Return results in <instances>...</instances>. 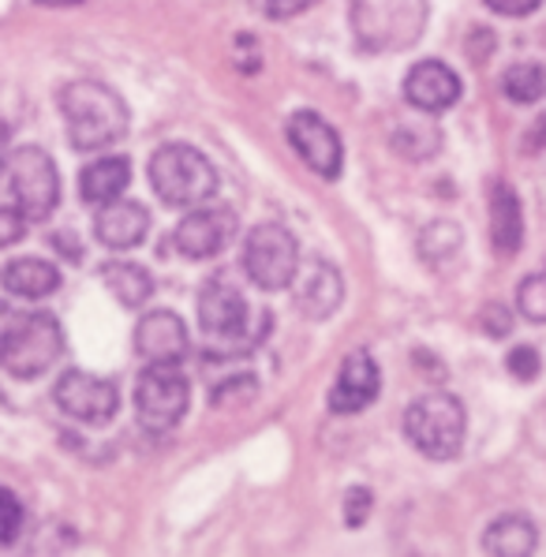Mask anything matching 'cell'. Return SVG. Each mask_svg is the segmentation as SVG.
<instances>
[{"label": "cell", "instance_id": "obj_3", "mask_svg": "<svg viewBox=\"0 0 546 557\" xmlns=\"http://www.w3.org/2000/svg\"><path fill=\"white\" fill-rule=\"evenodd\" d=\"M150 187L165 206L191 210V206H202L218 195V169L195 147L169 143L150 158Z\"/></svg>", "mask_w": 546, "mask_h": 557}, {"label": "cell", "instance_id": "obj_4", "mask_svg": "<svg viewBox=\"0 0 546 557\" xmlns=\"http://www.w3.org/2000/svg\"><path fill=\"white\" fill-rule=\"evenodd\" d=\"M464 405L454 397V393H423L415 397L405 411V434L423 457L431 460H454L464 445Z\"/></svg>", "mask_w": 546, "mask_h": 557}, {"label": "cell", "instance_id": "obj_12", "mask_svg": "<svg viewBox=\"0 0 546 557\" xmlns=\"http://www.w3.org/2000/svg\"><path fill=\"white\" fill-rule=\"evenodd\" d=\"M236 236V213L228 206H207L191 210L176 225V247L187 259H213L228 247V239Z\"/></svg>", "mask_w": 546, "mask_h": 557}, {"label": "cell", "instance_id": "obj_35", "mask_svg": "<svg viewBox=\"0 0 546 557\" xmlns=\"http://www.w3.org/2000/svg\"><path fill=\"white\" fill-rule=\"evenodd\" d=\"M524 150H528V153H539V150H546V116L539 120V124L532 127V132L524 135Z\"/></svg>", "mask_w": 546, "mask_h": 557}, {"label": "cell", "instance_id": "obj_30", "mask_svg": "<svg viewBox=\"0 0 546 557\" xmlns=\"http://www.w3.org/2000/svg\"><path fill=\"white\" fill-rule=\"evenodd\" d=\"M23 233H27V218H23L20 210H8V206H0V247L20 244Z\"/></svg>", "mask_w": 546, "mask_h": 557}, {"label": "cell", "instance_id": "obj_10", "mask_svg": "<svg viewBox=\"0 0 546 557\" xmlns=\"http://www.w3.org/2000/svg\"><path fill=\"white\" fill-rule=\"evenodd\" d=\"M57 405L64 408V416L79 419V423H109L121 408V393H116L113 382L98 379V374L87 371H67L53 389Z\"/></svg>", "mask_w": 546, "mask_h": 557}, {"label": "cell", "instance_id": "obj_31", "mask_svg": "<svg viewBox=\"0 0 546 557\" xmlns=\"http://www.w3.org/2000/svg\"><path fill=\"white\" fill-rule=\"evenodd\" d=\"M345 520H348V528H360L367 517H371V491H348V502H345Z\"/></svg>", "mask_w": 546, "mask_h": 557}, {"label": "cell", "instance_id": "obj_18", "mask_svg": "<svg viewBox=\"0 0 546 557\" xmlns=\"http://www.w3.org/2000/svg\"><path fill=\"white\" fill-rule=\"evenodd\" d=\"M524 239V218H520V199L506 180L491 184V244L498 255H517Z\"/></svg>", "mask_w": 546, "mask_h": 557}, {"label": "cell", "instance_id": "obj_8", "mask_svg": "<svg viewBox=\"0 0 546 557\" xmlns=\"http://www.w3.org/2000/svg\"><path fill=\"white\" fill-rule=\"evenodd\" d=\"M187 379L176 371V363H150L135 382V411L153 431H169L187 411Z\"/></svg>", "mask_w": 546, "mask_h": 557}, {"label": "cell", "instance_id": "obj_24", "mask_svg": "<svg viewBox=\"0 0 546 557\" xmlns=\"http://www.w3.org/2000/svg\"><path fill=\"white\" fill-rule=\"evenodd\" d=\"M394 147L412 161L434 158V150L442 147V135L431 120H405V124L394 132Z\"/></svg>", "mask_w": 546, "mask_h": 557}, {"label": "cell", "instance_id": "obj_34", "mask_svg": "<svg viewBox=\"0 0 546 557\" xmlns=\"http://www.w3.org/2000/svg\"><path fill=\"white\" fill-rule=\"evenodd\" d=\"M483 325H486V333H491V337H501V333L509 330V314L501 311V307H491V311L483 314Z\"/></svg>", "mask_w": 546, "mask_h": 557}, {"label": "cell", "instance_id": "obj_20", "mask_svg": "<svg viewBox=\"0 0 546 557\" xmlns=\"http://www.w3.org/2000/svg\"><path fill=\"white\" fill-rule=\"evenodd\" d=\"M127 180H132V165H127L124 158H101V161H94V165L83 169L79 195L90 206H106V202L121 199V195L127 191Z\"/></svg>", "mask_w": 546, "mask_h": 557}, {"label": "cell", "instance_id": "obj_29", "mask_svg": "<svg viewBox=\"0 0 546 557\" xmlns=\"http://www.w3.org/2000/svg\"><path fill=\"white\" fill-rule=\"evenodd\" d=\"M506 367H509V374H513V379L535 382V379H539V371H543V359H539V352H535L532 345H520V348L509 352Z\"/></svg>", "mask_w": 546, "mask_h": 557}, {"label": "cell", "instance_id": "obj_9", "mask_svg": "<svg viewBox=\"0 0 546 557\" xmlns=\"http://www.w3.org/2000/svg\"><path fill=\"white\" fill-rule=\"evenodd\" d=\"M199 322L207 337L225 352H236L247 333V299L228 277H213L199 293Z\"/></svg>", "mask_w": 546, "mask_h": 557}, {"label": "cell", "instance_id": "obj_7", "mask_svg": "<svg viewBox=\"0 0 546 557\" xmlns=\"http://www.w3.org/2000/svg\"><path fill=\"white\" fill-rule=\"evenodd\" d=\"M8 180H12L15 210L27 221H46L61 202V176L41 147H20L8 158Z\"/></svg>", "mask_w": 546, "mask_h": 557}, {"label": "cell", "instance_id": "obj_13", "mask_svg": "<svg viewBox=\"0 0 546 557\" xmlns=\"http://www.w3.org/2000/svg\"><path fill=\"white\" fill-rule=\"evenodd\" d=\"M405 98L420 113H446L460 98V79L449 64L442 60H423L405 75Z\"/></svg>", "mask_w": 546, "mask_h": 557}, {"label": "cell", "instance_id": "obj_37", "mask_svg": "<svg viewBox=\"0 0 546 557\" xmlns=\"http://www.w3.org/2000/svg\"><path fill=\"white\" fill-rule=\"evenodd\" d=\"M4 330H8V311L0 307V333H4Z\"/></svg>", "mask_w": 546, "mask_h": 557}, {"label": "cell", "instance_id": "obj_36", "mask_svg": "<svg viewBox=\"0 0 546 557\" xmlns=\"http://www.w3.org/2000/svg\"><path fill=\"white\" fill-rule=\"evenodd\" d=\"M41 8H72V4H83V0H34Z\"/></svg>", "mask_w": 546, "mask_h": 557}, {"label": "cell", "instance_id": "obj_22", "mask_svg": "<svg viewBox=\"0 0 546 557\" xmlns=\"http://www.w3.org/2000/svg\"><path fill=\"white\" fill-rule=\"evenodd\" d=\"M101 281H106V288L121 307H142L153 296V277L135 262H106L101 265Z\"/></svg>", "mask_w": 546, "mask_h": 557}, {"label": "cell", "instance_id": "obj_23", "mask_svg": "<svg viewBox=\"0 0 546 557\" xmlns=\"http://www.w3.org/2000/svg\"><path fill=\"white\" fill-rule=\"evenodd\" d=\"M501 90H506V98L520 101V106H532V101L546 98V64H539V60L513 64L501 75Z\"/></svg>", "mask_w": 546, "mask_h": 557}, {"label": "cell", "instance_id": "obj_17", "mask_svg": "<svg viewBox=\"0 0 546 557\" xmlns=\"http://www.w3.org/2000/svg\"><path fill=\"white\" fill-rule=\"evenodd\" d=\"M147 228H150L147 206L124 202V199H113V202L98 206V218H94V233H98V239L106 247H113V251L139 247L142 239H147Z\"/></svg>", "mask_w": 546, "mask_h": 557}, {"label": "cell", "instance_id": "obj_28", "mask_svg": "<svg viewBox=\"0 0 546 557\" xmlns=\"http://www.w3.org/2000/svg\"><path fill=\"white\" fill-rule=\"evenodd\" d=\"M20 528H23V505H20V498H15L12 491H4V486H0V546L15 543Z\"/></svg>", "mask_w": 546, "mask_h": 557}, {"label": "cell", "instance_id": "obj_33", "mask_svg": "<svg viewBox=\"0 0 546 557\" xmlns=\"http://www.w3.org/2000/svg\"><path fill=\"white\" fill-rule=\"evenodd\" d=\"M539 4H543V0H486V8H491V12L513 15V20H520V15H532Z\"/></svg>", "mask_w": 546, "mask_h": 557}, {"label": "cell", "instance_id": "obj_16", "mask_svg": "<svg viewBox=\"0 0 546 557\" xmlns=\"http://www.w3.org/2000/svg\"><path fill=\"white\" fill-rule=\"evenodd\" d=\"M345 299V281H340L337 265L326 259H311L296 270V307L307 319H330Z\"/></svg>", "mask_w": 546, "mask_h": 557}, {"label": "cell", "instance_id": "obj_32", "mask_svg": "<svg viewBox=\"0 0 546 557\" xmlns=\"http://www.w3.org/2000/svg\"><path fill=\"white\" fill-rule=\"evenodd\" d=\"M319 0H266V15L270 20H293V15L314 8Z\"/></svg>", "mask_w": 546, "mask_h": 557}, {"label": "cell", "instance_id": "obj_1", "mask_svg": "<svg viewBox=\"0 0 546 557\" xmlns=\"http://www.w3.org/2000/svg\"><path fill=\"white\" fill-rule=\"evenodd\" d=\"M61 113L75 150H106L127 135V106L106 83L75 79L61 90Z\"/></svg>", "mask_w": 546, "mask_h": 557}, {"label": "cell", "instance_id": "obj_6", "mask_svg": "<svg viewBox=\"0 0 546 557\" xmlns=\"http://www.w3.org/2000/svg\"><path fill=\"white\" fill-rule=\"evenodd\" d=\"M244 270H247V277L259 288H266V293L288 288L296 281V270H300L296 236L288 233L285 225H277V221L255 225L244 239Z\"/></svg>", "mask_w": 546, "mask_h": 557}, {"label": "cell", "instance_id": "obj_25", "mask_svg": "<svg viewBox=\"0 0 546 557\" xmlns=\"http://www.w3.org/2000/svg\"><path fill=\"white\" fill-rule=\"evenodd\" d=\"M457 247H460V228L449 225V221H434V225H426L420 233V255L431 265H442L449 255H457Z\"/></svg>", "mask_w": 546, "mask_h": 557}, {"label": "cell", "instance_id": "obj_21", "mask_svg": "<svg viewBox=\"0 0 546 557\" xmlns=\"http://www.w3.org/2000/svg\"><path fill=\"white\" fill-rule=\"evenodd\" d=\"M539 543V531L528 517H498L483 531V550L494 557H528Z\"/></svg>", "mask_w": 546, "mask_h": 557}, {"label": "cell", "instance_id": "obj_5", "mask_svg": "<svg viewBox=\"0 0 546 557\" xmlns=\"http://www.w3.org/2000/svg\"><path fill=\"white\" fill-rule=\"evenodd\" d=\"M64 352V333L61 322L49 311L20 314L8 322V330L0 333V363L15 379H38Z\"/></svg>", "mask_w": 546, "mask_h": 557}, {"label": "cell", "instance_id": "obj_15", "mask_svg": "<svg viewBox=\"0 0 546 557\" xmlns=\"http://www.w3.org/2000/svg\"><path fill=\"white\" fill-rule=\"evenodd\" d=\"M379 389H382V374H379V367H374V359L367 352H352L340 363V374H337L334 389H330V408H334L337 416H356V411L374 405Z\"/></svg>", "mask_w": 546, "mask_h": 557}, {"label": "cell", "instance_id": "obj_11", "mask_svg": "<svg viewBox=\"0 0 546 557\" xmlns=\"http://www.w3.org/2000/svg\"><path fill=\"white\" fill-rule=\"evenodd\" d=\"M288 143L303 158V165L322 180H337L345 165V150H340V135L326 124L319 113H296L288 120Z\"/></svg>", "mask_w": 546, "mask_h": 557}, {"label": "cell", "instance_id": "obj_2", "mask_svg": "<svg viewBox=\"0 0 546 557\" xmlns=\"http://www.w3.org/2000/svg\"><path fill=\"white\" fill-rule=\"evenodd\" d=\"M426 0H352V30L367 53L412 49L426 30Z\"/></svg>", "mask_w": 546, "mask_h": 557}, {"label": "cell", "instance_id": "obj_14", "mask_svg": "<svg viewBox=\"0 0 546 557\" xmlns=\"http://www.w3.org/2000/svg\"><path fill=\"white\" fill-rule=\"evenodd\" d=\"M135 352L147 363H181L187 356V325L176 311L142 314L135 325Z\"/></svg>", "mask_w": 546, "mask_h": 557}, {"label": "cell", "instance_id": "obj_19", "mask_svg": "<svg viewBox=\"0 0 546 557\" xmlns=\"http://www.w3.org/2000/svg\"><path fill=\"white\" fill-rule=\"evenodd\" d=\"M0 285H4L12 296L41 299V296H53L57 288H61V270H57L53 262H41V259H15L0 270Z\"/></svg>", "mask_w": 546, "mask_h": 557}, {"label": "cell", "instance_id": "obj_27", "mask_svg": "<svg viewBox=\"0 0 546 557\" xmlns=\"http://www.w3.org/2000/svg\"><path fill=\"white\" fill-rule=\"evenodd\" d=\"M255 389H259V382H255L251 374H240V379H228V382H221L218 389L210 393V405H213V408L247 405V400L255 397Z\"/></svg>", "mask_w": 546, "mask_h": 557}, {"label": "cell", "instance_id": "obj_26", "mask_svg": "<svg viewBox=\"0 0 546 557\" xmlns=\"http://www.w3.org/2000/svg\"><path fill=\"white\" fill-rule=\"evenodd\" d=\"M517 307H520V314H524V319L546 322V273H532V277L520 281Z\"/></svg>", "mask_w": 546, "mask_h": 557}]
</instances>
